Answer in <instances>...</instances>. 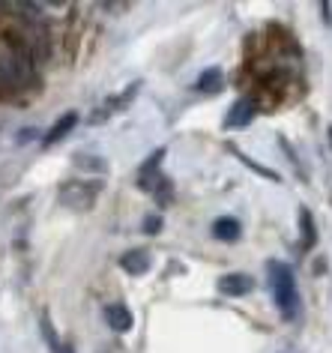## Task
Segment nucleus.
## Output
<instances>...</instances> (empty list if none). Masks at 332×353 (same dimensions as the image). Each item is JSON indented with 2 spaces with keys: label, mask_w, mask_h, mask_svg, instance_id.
Instances as JSON below:
<instances>
[{
  "label": "nucleus",
  "mask_w": 332,
  "mask_h": 353,
  "mask_svg": "<svg viewBox=\"0 0 332 353\" xmlns=\"http://www.w3.org/2000/svg\"><path fill=\"white\" fill-rule=\"evenodd\" d=\"M300 225H302V252L305 249H311V245H314V236H318V234H314V222H311V213H309V210H300Z\"/></svg>",
  "instance_id": "f8f14e48"
},
{
  "label": "nucleus",
  "mask_w": 332,
  "mask_h": 353,
  "mask_svg": "<svg viewBox=\"0 0 332 353\" xmlns=\"http://www.w3.org/2000/svg\"><path fill=\"white\" fill-rule=\"evenodd\" d=\"M251 290H255V279L246 272H225L218 279V294L222 296H246Z\"/></svg>",
  "instance_id": "20e7f679"
},
{
  "label": "nucleus",
  "mask_w": 332,
  "mask_h": 353,
  "mask_svg": "<svg viewBox=\"0 0 332 353\" xmlns=\"http://www.w3.org/2000/svg\"><path fill=\"white\" fill-rule=\"evenodd\" d=\"M198 90L200 93H216V90H222V69H207V72H200L198 78Z\"/></svg>",
  "instance_id": "9b49d317"
},
{
  "label": "nucleus",
  "mask_w": 332,
  "mask_h": 353,
  "mask_svg": "<svg viewBox=\"0 0 332 353\" xmlns=\"http://www.w3.org/2000/svg\"><path fill=\"white\" fill-rule=\"evenodd\" d=\"M159 228H162V219L159 216H147L144 219V231L147 234H159Z\"/></svg>",
  "instance_id": "ddd939ff"
},
{
  "label": "nucleus",
  "mask_w": 332,
  "mask_h": 353,
  "mask_svg": "<svg viewBox=\"0 0 332 353\" xmlns=\"http://www.w3.org/2000/svg\"><path fill=\"white\" fill-rule=\"evenodd\" d=\"M75 123H78V114H75V111H66V114H60V117H57V123H54V126L48 129V135L42 138V144L48 147V144H57V141H63V138L69 135V132L75 129Z\"/></svg>",
  "instance_id": "6e6552de"
},
{
  "label": "nucleus",
  "mask_w": 332,
  "mask_h": 353,
  "mask_svg": "<svg viewBox=\"0 0 332 353\" xmlns=\"http://www.w3.org/2000/svg\"><path fill=\"white\" fill-rule=\"evenodd\" d=\"M96 192H99V183H81V180H72L60 189V201L72 210H90L93 201H96Z\"/></svg>",
  "instance_id": "7ed1b4c3"
},
{
  "label": "nucleus",
  "mask_w": 332,
  "mask_h": 353,
  "mask_svg": "<svg viewBox=\"0 0 332 353\" xmlns=\"http://www.w3.org/2000/svg\"><path fill=\"white\" fill-rule=\"evenodd\" d=\"M329 144H332V126H329Z\"/></svg>",
  "instance_id": "4468645a"
},
{
  "label": "nucleus",
  "mask_w": 332,
  "mask_h": 353,
  "mask_svg": "<svg viewBox=\"0 0 332 353\" xmlns=\"http://www.w3.org/2000/svg\"><path fill=\"white\" fill-rule=\"evenodd\" d=\"M162 156H165V150H156V153L141 165V176H138V186L147 189V192H150V195L165 207V204H171L174 189H171V180H168V176L159 171Z\"/></svg>",
  "instance_id": "f03ea898"
},
{
  "label": "nucleus",
  "mask_w": 332,
  "mask_h": 353,
  "mask_svg": "<svg viewBox=\"0 0 332 353\" xmlns=\"http://www.w3.org/2000/svg\"><path fill=\"white\" fill-rule=\"evenodd\" d=\"M267 281L273 290V299L282 312L284 321H293L300 314V288H296V276L293 270L282 261H269L267 263Z\"/></svg>",
  "instance_id": "f257e3e1"
},
{
  "label": "nucleus",
  "mask_w": 332,
  "mask_h": 353,
  "mask_svg": "<svg viewBox=\"0 0 332 353\" xmlns=\"http://www.w3.org/2000/svg\"><path fill=\"white\" fill-rule=\"evenodd\" d=\"M153 263V254L147 249H129L123 252V258H120V267H123L129 276H144L147 270H150Z\"/></svg>",
  "instance_id": "0eeeda50"
},
{
  "label": "nucleus",
  "mask_w": 332,
  "mask_h": 353,
  "mask_svg": "<svg viewBox=\"0 0 332 353\" xmlns=\"http://www.w3.org/2000/svg\"><path fill=\"white\" fill-rule=\"evenodd\" d=\"M255 114H258V105L255 99H237L231 105V111H228V117H225V129H246L251 120H255Z\"/></svg>",
  "instance_id": "39448f33"
},
{
  "label": "nucleus",
  "mask_w": 332,
  "mask_h": 353,
  "mask_svg": "<svg viewBox=\"0 0 332 353\" xmlns=\"http://www.w3.org/2000/svg\"><path fill=\"white\" fill-rule=\"evenodd\" d=\"M240 234H242V228H240L237 219H231V216H222V219H216L213 222V236L216 240H222V243L240 240Z\"/></svg>",
  "instance_id": "1a4fd4ad"
},
{
  "label": "nucleus",
  "mask_w": 332,
  "mask_h": 353,
  "mask_svg": "<svg viewBox=\"0 0 332 353\" xmlns=\"http://www.w3.org/2000/svg\"><path fill=\"white\" fill-rule=\"evenodd\" d=\"M105 321H108V326L114 332H129L135 326V317L123 303H108L105 305Z\"/></svg>",
  "instance_id": "423d86ee"
},
{
  "label": "nucleus",
  "mask_w": 332,
  "mask_h": 353,
  "mask_svg": "<svg viewBox=\"0 0 332 353\" xmlns=\"http://www.w3.org/2000/svg\"><path fill=\"white\" fill-rule=\"evenodd\" d=\"M42 335H45V341H48L51 353H75V350H72V344L63 341V339H60V335L54 332V326H51L48 317H42Z\"/></svg>",
  "instance_id": "9d476101"
}]
</instances>
